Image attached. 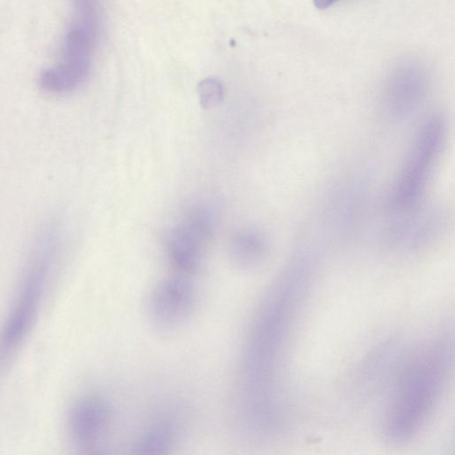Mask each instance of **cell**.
<instances>
[{"mask_svg":"<svg viewBox=\"0 0 455 455\" xmlns=\"http://www.w3.org/2000/svg\"><path fill=\"white\" fill-rule=\"evenodd\" d=\"M231 261L239 268L250 269L259 266L269 251L266 234L255 228H246L236 232L229 243Z\"/></svg>","mask_w":455,"mask_h":455,"instance_id":"11","label":"cell"},{"mask_svg":"<svg viewBox=\"0 0 455 455\" xmlns=\"http://www.w3.org/2000/svg\"><path fill=\"white\" fill-rule=\"evenodd\" d=\"M103 13L104 0H72V14L59 60L39 79L44 92L65 95L84 83L100 39Z\"/></svg>","mask_w":455,"mask_h":455,"instance_id":"4","label":"cell"},{"mask_svg":"<svg viewBox=\"0 0 455 455\" xmlns=\"http://www.w3.org/2000/svg\"><path fill=\"white\" fill-rule=\"evenodd\" d=\"M196 290L189 275L165 277L152 289L148 299V316L160 332H172L190 317L196 306Z\"/></svg>","mask_w":455,"mask_h":455,"instance_id":"7","label":"cell"},{"mask_svg":"<svg viewBox=\"0 0 455 455\" xmlns=\"http://www.w3.org/2000/svg\"><path fill=\"white\" fill-rule=\"evenodd\" d=\"M425 92L426 81L420 75L410 73L395 77L385 94L386 115L394 120L411 116L422 103Z\"/></svg>","mask_w":455,"mask_h":455,"instance_id":"9","label":"cell"},{"mask_svg":"<svg viewBox=\"0 0 455 455\" xmlns=\"http://www.w3.org/2000/svg\"><path fill=\"white\" fill-rule=\"evenodd\" d=\"M313 263L308 251L294 253L269 287L251 322L237 397L242 421L249 430L267 432L277 421L283 349L309 284Z\"/></svg>","mask_w":455,"mask_h":455,"instance_id":"1","label":"cell"},{"mask_svg":"<svg viewBox=\"0 0 455 455\" xmlns=\"http://www.w3.org/2000/svg\"><path fill=\"white\" fill-rule=\"evenodd\" d=\"M452 360V338L443 333L411 355L395 384L386 416V432L402 442L419 432L437 404Z\"/></svg>","mask_w":455,"mask_h":455,"instance_id":"2","label":"cell"},{"mask_svg":"<svg viewBox=\"0 0 455 455\" xmlns=\"http://www.w3.org/2000/svg\"><path fill=\"white\" fill-rule=\"evenodd\" d=\"M315 5L321 10L326 9L339 0H313Z\"/></svg>","mask_w":455,"mask_h":455,"instance_id":"13","label":"cell"},{"mask_svg":"<svg viewBox=\"0 0 455 455\" xmlns=\"http://www.w3.org/2000/svg\"><path fill=\"white\" fill-rule=\"evenodd\" d=\"M179 435V424L170 413L156 417L139 435L133 453L164 454L174 446Z\"/></svg>","mask_w":455,"mask_h":455,"instance_id":"10","label":"cell"},{"mask_svg":"<svg viewBox=\"0 0 455 455\" xmlns=\"http://www.w3.org/2000/svg\"><path fill=\"white\" fill-rule=\"evenodd\" d=\"M447 132L442 113L427 116L420 124L388 195L387 207L394 214L419 207L442 149Z\"/></svg>","mask_w":455,"mask_h":455,"instance_id":"5","label":"cell"},{"mask_svg":"<svg viewBox=\"0 0 455 455\" xmlns=\"http://www.w3.org/2000/svg\"><path fill=\"white\" fill-rule=\"evenodd\" d=\"M111 423V408L102 395L84 394L73 401L67 413V433L80 453L100 452Z\"/></svg>","mask_w":455,"mask_h":455,"instance_id":"8","label":"cell"},{"mask_svg":"<svg viewBox=\"0 0 455 455\" xmlns=\"http://www.w3.org/2000/svg\"><path fill=\"white\" fill-rule=\"evenodd\" d=\"M201 105L204 108H212L219 105L224 97L222 84L215 78H205L197 85Z\"/></svg>","mask_w":455,"mask_h":455,"instance_id":"12","label":"cell"},{"mask_svg":"<svg viewBox=\"0 0 455 455\" xmlns=\"http://www.w3.org/2000/svg\"><path fill=\"white\" fill-rule=\"evenodd\" d=\"M213 230V213L205 205L192 208L170 230L167 253L177 270L187 275L200 270Z\"/></svg>","mask_w":455,"mask_h":455,"instance_id":"6","label":"cell"},{"mask_svg":"<svg viewBox=\"0 0 455 455\" xmlns=\"http://www.w3.org/2000/svg\"><path fill=\"white\" fill-rule=\"evenodd\" d=\"M60 225L48 221L37 232L8 313L0 328V371L13 358L41 312L60 256Z\"/></svg>","mask_w":455,"mask_h":455,"instance_id":"3","label":"cell"}]
</instances>
